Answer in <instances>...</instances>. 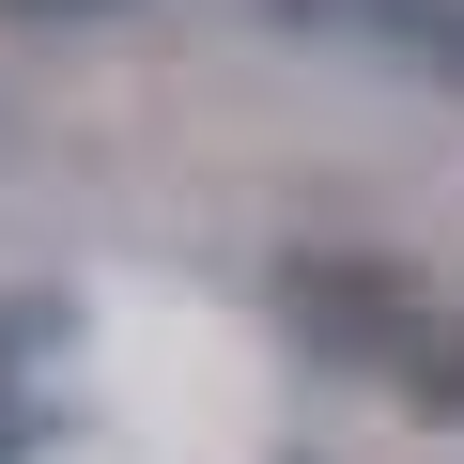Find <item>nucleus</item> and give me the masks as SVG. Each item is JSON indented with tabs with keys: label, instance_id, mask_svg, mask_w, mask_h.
<instances>
[{
	"label": "nucleus",
	"instance_id": "f03ea898",
	"mask_svg": "<svg viewBox=\"0 0 464 464\" xmlns=\"http://www.w3.org/2000/svg\"><path fill=\"white\" fill-rule=\"evenodd\" d=\"M418 16H433V47H449V63H464V0H418Z\"/></svg>",
	"mask_w": 464,
	"mask_h": 464
},
{
	"label": "nucleus",
	"instance_id": "f257e3e1",
	"mask_svg": "<svg viewBox=\"0 0 464 464\" xmlns=\"http://www.w3.org/2000/svg\"><path fill=\"white\" fill-rule=\"evenodd\" d=\"M279 325L325 341V356H387V372L418 356V310H402L372 264H295V279H279Z\"/></svg>",
	"mask_w": 464,
	"mask_h": 464
}]
</instances>
